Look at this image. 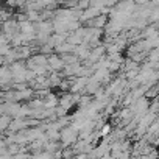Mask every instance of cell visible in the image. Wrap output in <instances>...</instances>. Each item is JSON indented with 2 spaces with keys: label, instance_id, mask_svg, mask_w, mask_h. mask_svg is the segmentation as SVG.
Returning <instances> with one entry per match:
<instances>
[{
  "label": "cell",
  "instance_id": "cell-1",
  "mask_svg": "<svg viewBox=\"0 0 159 159\" xmlns=\"http://www.w3.org/2000/svg\"><path fill=\"white\" fill-rule=\"evenodd\" d=\"M59 140L62 142L64 147H69V145H73L76 140H78V133L75 129H72L70 126H66L61 129L59 133Z\"/></svg>",
  "mask_w": 159,
  "mask_h": 159
},
{
  "label": "cell",
  "instance_id": "cell-2",
  "mask_svg": "<svg viewBox=\"0 0 159 159\" xmlns=\"http://www.w3.org/2000/svg\"><path fill=\"white\" fill-rule=\"evenodd\" d=\"M10 84H13V75L8 66L0 67V86H3L5 91L10 89Z\"/></svg>",
  "mask_w": 159,
  "mask_h": 159
},
{
  "label": "cell",
  "instance_id": "cell-3",
  "mask_svg": "<svg viewBox=\"0 0 159 159\" xmlns=\"http://www.w3.org/2000/svg\"><path fill=\"white\" fill-rule=\"evenodd\" d=\"M42 66H47V56L39 53V55H34L31 58H28V64H27V69L28 70H34L36 67H42Z\"/></svg>",
  "mask_w": 159,
  "mask_h": 159
},
{
  "label": "cell",
  "instance_id": "cell-4",
  "mask_svg": "<svg viewBox=\"0 0 159 159\" xmlns=\"http://www.w3.org/2000/svg\"><path fill=\"white\" fill-rule=\"evenodd\" d=\"M86 83H88V78H83V76H78L75 80H72V83H70V92L72 94H80V92H83L84 88H86Z\"/></svg>",
  "mask_w": 159,
  "mask_h": 159
},
{
  "label": "cell",
  "instance_id": "cell-5",
  "mask_svg": "<svg viewBox=\"0 0 159 159\" xmlns=\"http://www.w3.org/2000/svg\"><path fill=\"white\" fill-rule=\"evenodd\" d=\"M47 66L50 70H61V69H64L66 64L62 62V59L58 55H50V56H47Z\"/></svg>",
  "mask_w": 159,
  "mask_h": 159
},
{
  "label": "cell",
  "instance_id": "cell-6",
  "mask_svg": "<svg viewBox=\"0 0 159 159\" xmlns=\"http://www.w3.org/2000/svg\"><path fill=\"white\" fill-rule=\"evenodd\" d=\"M55 50H56V53H59V55H70V53H73L75 47L70 45V44H67V42H62L61 45L55 47Z\"/></svg>",
  "mask_w": 159,
  "mask_h": 159
},
{
  "label": "cell",
  "instance_id": "cell-7",
  "mask_svg": "<svg viewBox=\"0 0 159 159\" xmlns=\"http://www.w3.org/2000/svg\"><path fill=\"white\" fill-rule=\"evenodd\" d=\"M56 106H58V98H56V95L48 94V95L45 97V102H44V109H55Z\"/></svg>",
  "mask_w": 159,
  "mask_h": 159
},
{
  "label": "cell",
  "instance_id": "cell-8",
  "mask_svg": "<svg viewBox=\"0 0 159 159\" xmlns=\"http://www.w3.org/2000/svg\"><path fill=\"white\" fill-rule=\"evenodd\" d=\"M10 123H11V120H10V117H8V116H0V131L8 129Z\"/></svg>",
  "mask_w": 159,
  "mask_h": 159
},
{
  "label": "cell",
  "instance_id": "cell-9",
  "mask_svg": "<svg viewBox=\"0 0 159 159\" xmlns=\"http://www.w3.org/2000/svg\"><path fill=\"white\" fill-rule=\"evenodd\" d=\"M111 133H112V128H111V125H109V123L102 125V129L98 131V134H100V136H103V137H105V136H109Z\"/></svg>",
  "mask_w": 159,
  "mask_h": 159
},
{
  "label": "cell",
  "instance_id": "cell-10",
  "mask_svg": "<svg viewBox=\"0 0 159 159\" xmlns=\"http://www.w3.org/2000/svg\"><path fill=\"white\" fill-rule=\"evenodd\" d=\"M122 67H123V69H125L126 72H129V70H136V69H139V64L129 59V61H126V64H123Z\"/></svg>",
  "mask_w": 159,
  "mask_h": 159
},
{
  "label": "cell",
  "instance_id": "cell-11",
  "mask_svg": "<svg viewBox=\"0 0 159 159\" xmlns=\"http://www.w3.org/2000/svg\"><path fill=\"white\" fill-rule=\"evenodd\" d=\"M10 52H11L10 44H8V45H3V47H0V56H2V58H5V56H7Z\"/></svg>",
  "mask_w": 159,
  "mask_h": 159
},
{
  "label": "cell",
  "instance_id": "cell-12",
  "mask_svg": "<svg viewBox=\"0 0 159 159\" xmlns=\"http://www.w3.org/2000/svg\"><path fill=\"white\" fill-rule=\"evenodd\" d=\"M100 159H112V157H111V154H109V153H106V154H103Z\"/></svg>",
  "mask_w": 159,
  "mask_h": 159
},
{
  "label": "cell",
  "instance_id": "cell-13",
  "mask_svg": "<svg viewBox=\"0 0 159 159\" xmlns=\"http://www.w3.org/2000/svg\"><path fill=\"white\" fill-rule=\"evenodd\" d=\"M0 25H2V20H0Z\"/></svg>",
  "mask_w": 159,
  "mask_h": 159
}]
</instances>
